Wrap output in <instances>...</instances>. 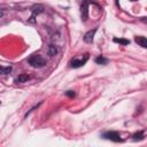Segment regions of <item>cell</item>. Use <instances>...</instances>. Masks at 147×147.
<instances>
[{
  "label": "cell",
  "mask_w": 147,
  "mask_h": 147,
  "mask_svg": "<svg viewBox=\"0 0 147 147\" xmlns=\"http://www.w3.org/2000/svg\"><path fill=\"white\" fill-rule=\"evenodd\" d=\"M80 13H82V20L85 22L88 16V1L87 0H85L83 5L80 6Z\"/></svg>",
  "instance_id": "obj_5"
},
{
  "label": "cell",
  "mask_w": 147,
  "mask_h": 147,
  "mask_svg": "<svg viewBox=\"0 0 147 147\" xmlns=\"http://www.w3.org/2000/svg\"><path fill=\"white\" fill-rule=\"evenodd\" d=\"M132 138H133V140L134 141H137V140H142L145 137H144V132L142 131H138V132H136L133 136H132Z\"/></svg>",
  "instance_id": "obj_12"
},
{
  "label": "cell",
  "mask_w": 147,
  "mask_h": 147,
  "mask_svg": "<svg viewBox=\"0 0 147 147\" xmlns=\"http://www.w3.org/2000/svg\"><path fill=\"white\" fill-rule=\"evenodd\" d=\"M65 94H67L68 96H75V92H74V91H68Z\"/></svg>",
  "instance_id": "obj_14"
},
{
  "label": "cell",
  "mask_w": 147,
  "mask_h": 147,
  "mask_svg": "<svg viewBox=\"0 0 147 147\" xmlns=\"http://www.w3.org/2000/svg\"><path fill=\"white\" fill-rule=\"evenodd\" d=\"M131 1H137V0H131Z\"/></svg>",
  "instance_id": "obj_16"
},
{
  "label": "cell",
  "mask_w": 147,
  "mask_h": 147,
  "mask_svg": "<svg viewBox=\"0 0 147 147\" xmlns=\"http://www.w3.org/2000/svg\"><path fill=\"white\" fill-rule=\"evenodd\" d=\"M11 71V67H1V72L3 75H7Z\"/></svg>",
  "instance_id": "obj_13"
},
{
  "label": "cell",
  "mask_w": 147,
  "mask_h": 147,
  "mask_svg": "<svg viewBox=\"0 0 147 147\" xmlns=\"http://www.w3.org/2000/svg\"><path fill=\"white\" fill-rule=\"evenodd\" d=\"M87 60H88V54L86 53V54H84V57H80V59L75 57V59H72L70 61V67L71 68H80L86 63Z\"/></svg>",
  "instance_id": "obj_2"
},
{
  "label": "cell",
  "mask_w": 147,
  "mask_h": 147,
  "mask_svg": "<svg viewBox=\"0 0 147 147\" xmlns=\"http://www.w3.org/2000/svg\"><path fill=\"white\" fill-rule=\"evenodd\" d=\"M30 79V76H28V75H25V74H22V75H20L17 78H16V83H25V82H28Z\"/></svg>",
  "instance_id": "obj_9"
},
{
  "label": "cell",
  "mask_w": 147,
  "mask_h": 147,
  "mask_svg": "<svg viewBox=\"0 0 147 147\" xmlns=\"http://www.w3.org/2000/svg\"><path fill=\"white\" fill-rule=\"evenodd\" d=\"M31 11H32V15H31L29 22L33 23V22H34V17L44 11V6H42V5H34V6L31 7Z\"/></svg>",
  "instance_id": "obj_4"
},
{
  "label": "cell",
  "mask_w": 147,
  "mask_h": 147,
  "mask_svg": "<svg viewBox=\"0 0 147 147\" xmlns=\"http://www.w3.org/2000/svg\"><path fill=\"white\" fill-rule=\"evenodd\" d=\"M102 137L106 138V139H109V140H111V141H115V142H121V141H123V139L121 138V136H119L117 132H115V131L105 132V133L102 134Z\"/></svg>",
  "instance_id": "obj_3"
},
{
  "label": "cell",
  "mask_w": 147,
  "mask_h": 147,
  "mask_svg": "<svg viewBox=\"0 0 147 147\" xmlns=\"http://www.w3.org/2000/svg\"><path fill=\"white\" fill-rule=\"evenodd\" d=\"M47 52H48V55H49V56H55V55L59 53V49H57L56 45H53V44H51V45L48 46V49H47Z\"/></svg>",
  "instance_id": "obj_8"
},
{
  "label": "cell",
  "mask_w": 147,
  "mask_h": 147,
  "mask_svg": "<svg viewBox=\"0 0 147 147\" xmlns=\"http://www.w3.org/2000/svg\"><path fill=\"white\" fill-rule=\"evenodd\" d=\"M95 62L98 63V64H102V65H106V64H108V59H106V57H103V56H98L96 59H95Z\"/></svg>",
  "instance_id": "obj_11"
},
{
  "label": "cell",
  "mask_w": 147,
  "mask_h": 147,
  "mask_svg": "<svg viewBox=\"0 0 147 147\" xmlns=\"http://www.w3.org/2000/svg\"><path fill=\"white\" fill-rule=\"evenodd\" d=\"M113 40H114V42L121 44V45H123V46H126V45L130 44V41H129L127 39H124V38H114Z\"/></svg>",
  "instance_id": "obj_10"
},
{
  "label": "cell",
  "mask_w": 147,
  "mask_h": 147,
  "mask_svg": "<svg viewBox=\"0 0 147 147\" xmlns=\"http://www.w3.org/2000/svg\"><path fill=\"white\" fill-rule=\"evenodd\" d=\"M134 41H136L139 46H141V47H144V48H147V38L142 37V36H137V37L134 38Z\"/></svg>",
  "instance_id": "obj_7"
},
{
  "label": "cell",
  "mask_w": 147,
  "mask_h": 147,
  "mask_svg": "<svg viewBox=\"0 0 147 147\" xmlns=\"http://www.w3.org/2000/svg\"><path fill=\"white\" fill-rule=\"evenodd\" d=\"M141 21H142L144 23H147V17H142V18H141Z\"/></svg>",
  "instance_id": "obj_15"
},
{
  "label": "cell",
  "mask_w": 147,
  "mask_h": 147,
  "mask_svg": "<svg viewBox=\"0 0 147 147\" xmlns=\"http://www.w3.org/2000/svg\"><path fill=\"white\" fill-rule=\"evenodd\" d=\"M28 62H29V64H31L34 68H42L47 63L46 60L44 57H41L40 55H32V56H30L28 59Z\"/></svg>",
  "instance_id": "obj_1"
},
{
  "label": "cell",
  "mask_w": 147,
  "mask_h": 147,
  "mask_svg": "<svg viewBox=\"0 0 147 147\" xmlns=\"http://www.w3.org/2000/svg\"><path fill=\"white\" fill-rule=\"evenodd\" d=\"M95 32H96V28H94L93 30L87 31V32L84 34V41H85V42H92V41H93V37H94Z\"/></svg>",
  "instance_id": "obj_6"
}]
</instances>
